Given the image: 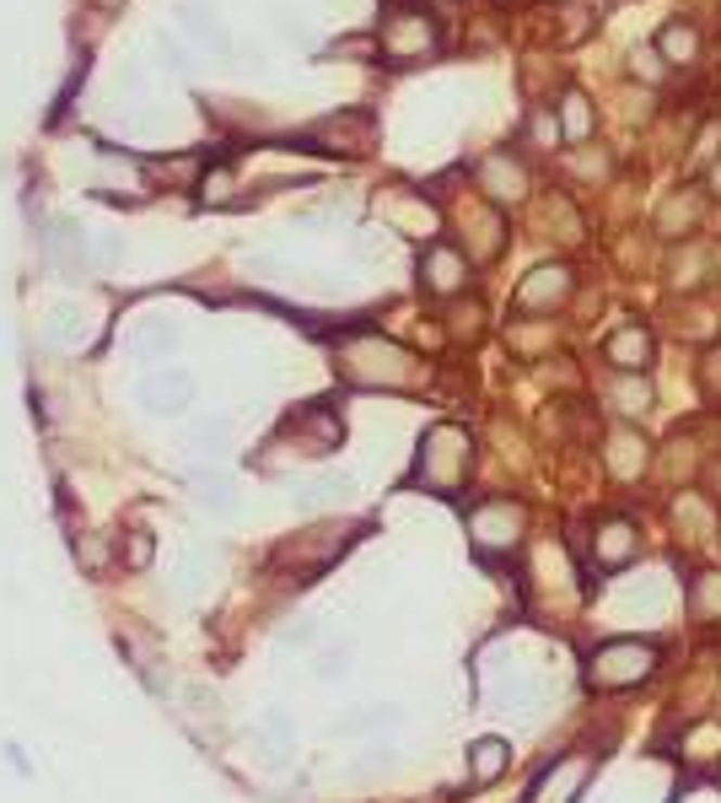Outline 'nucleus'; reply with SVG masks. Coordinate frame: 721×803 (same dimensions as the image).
Returning <instances> with one entry per match:
<instances>
[{
  "label": "nucleus",
  "instance_id": "nucleus-1",
  "mask_svg": "<svg viewBox=\"0 0 721 803\" xmlns=\"http://www.w3.org/2000/svg\"><path fill=\"white\" fill-rule=\"evenodd\" d=\"M468 470H474V437L458 421H436L421 437V454H415V485H426L436 496H452L468 481Z\"/></svg>",
  "mask_w": 721,
  "mask_h": 803
},
{
  "label": "nucleus",
  "instance_id": "nucleus-2",
  "mask_svg": "<svg viewBox=\"0 0 721 803\" xmlns=\"http://www.w3.org/2000/svg\"><path fill=\"white\" fill-rule=\"evenodd\" d=\"M339 367L350 383H366V388H410L421 378V361L410 350H399L394 340L383 334H361L339 350Z\"/></svg>",
  "mask_w": 721,
  "mask_h": 803
},
{
  "label": "nucleus",
  "instance_id": "nucleus-3",
  "mask_svg": "<svg viewBox=\"0 0 721 803\" xmlns=\"http://www.w3.org/2000/svg\"><path fill=\"white\" fill-rule=\"evenodd\" d=\"M657 663H662L657 642H646V637H608V642L592 647L587 679L597 690H630V685H646L657 674Z\"/></svg>",
  "mask_w": 721,
  "mask_h": 803
},
{
  "label": "nucleus",
  "instance_id": "nucleus-4",
  "mask_svg": "<svg viewBox=\"0 0 721 803\" xmlns=\"http://www.w3.org/2000/svg\"><path fill=\"white\" fill-rule=\"evenodd\" d=\"M528 534V507L523 501H479L468 512V539L485 556H512Z\"/></svg>",
  "mask_w": 721,
  "mask_h": 803
},
{
  "label": "nucleus",
  "instance_id": "nucleus-5",
  "mask_svg": "<svg viewBox=\"0 0 721 803\" xmlns=\"http://www.w3.org/2000/svg\"><path fill=\"white\" fill-rule=\"evenodd\" d=\"M587 782H592V755H561L533 777L528 803H577L587 793Z\"/></svg>",
  "mask_w": 721,
  "mask_h": 803
},
{
  "label": "nucleus",
  "instance_id": "nucleus-6",
  "mask_svg": "<svg viewBox=\"0 0 721 803\" xmlns=\"http://www.w3.org/2000/svg\"><path fill=\"white\" fill-rule=\"evenodd\" d=\"M571 286H577L571 265H539V270L523 276V286H517V308H523V314H555V308L571 303Z\"/></svg>",
  "mask_w": 721,
  "mask_h": 803
},
{
  "label": "nucleus",
  "instance_id": "nucleus-7",
  "mask_svg": "<svg viewBox=\"0 0 721 803\" xmlns=\"http://www.w3.org/2000/svg\"><path fill=\"white\" fill-rule=\"evenodd\" d=\"M635 556H641V528H635L630 518H603L597 534H592V561H597L603 572H619V566H630Z\"/></svg>",
  "mask_w": 721,
  "mask_h": 803
},
{
  "label": "nucleus",
  "instance_id": "nucleus-8",
  "mask_svg": "<svg viewBox=\"0 0 721 803\" xmlns=\"http://www.w3.org/2000/svg\"><path fill=\"white\" fill-rule=\"evenodd\" d=\"M700 221H706V189H695V183L673 189V194L657 205V232L673 238V243H684Z\"/></svg>",
  "mask_w": 721,
  "mask_h": 803
},
{
  "label": "nucleus",
  "instance_id": "nucleus-9",
  "mask_svg": "<svg viewBox=\"0 0 721 803\" xmlns=\"http://www.w3.org/2000/svg\"><path fill=\"white\" fill-rule=\"evenodd\" d=\"M603 459H608V475H614V481H641V475H646V464H652V443H646L630 421H619V426L608 432Z\"/></svg>",
  "mask_w": 721,
  "mask_h": 803
},
{
  "label": "nucleus",
  "instance_id": "nucleus-10",
  "mask_svg": "<svg viewBox=\"0 0 721 803\" xmlns=\"http://www.w3.org/2000/svg\"><path fill=\"white\" fill-rule=\"evenodd\" d=\"M421 286L436 292V297H458L463 286H468V254H458V248H447V243H436L421 254Z\"/></svg>",
  "mask_w": 721,
  "mask_h": 803
},
{
  "label": "nucleus",
  "instance_id": "nucleus-11",
  "mask_svg": "<svg viewBox=\"0 0 721 803\" xmlns=\"http://www.w3.org/2000/svg\"><path fill=\"white\" fill-rule=\"evenodd\" d=\"M432 49H436V22L426 11L388 16V54L394 60H415V54H432Z\"/></svg>",
  "mask_w": 721,
  "mask_h": 803
},
{
  "label": "nucleus",
  "instance_id": "nucleus-12",
  "mask_svg": "<svg viewBox=\"0 0 721 803\" xmlns=\"http://www.w3.org/2000/svg\"><path fill=\"white\" fill-rule=\"evenodd\" d=\"M603 356L619 367V372H641L646 361H652V329L646 323H619V329H608V340H603Z\"/></svg>",
  "mask_w": 721,
  "mask_h": 803
},
{
  "label": "nucleus",
  "instance_id": "nucleus-13",
  "mask_svg": "<svg viewBox=\"0 0 721 803\" xmlns=\"http://www.w3.org/2000/svg\"><path fill=\"white\" fill-rule=\"evenodd\" d=\"M189 394H194L189 372H151L141 383V405L151 416H178V410L189 405Z\"/></svg>",
  "mask_w": 721,
  "mask_h": 803
},
{
  "label": "nucleus",
  "instance_id": "nucleus-14",
  "mask_svg": "<svg viewBox=\"0 0 721 803\" xmlns=\"http://www.w3.org/2000/svg\"><path fill=\"white\" fill-rule=\"evenodd\" d=\"M356 496V481L350 475H318V481H307L296 490V507L301 512H334V507H345Z\"/></svg>",
  "mask_w": 721,
  "mask_h": 803
},
{
  "label": "nucleus",
  "instance_id": "nucleus-15",
  "mask_svg": "<svg viewBox=\"0 0 721 803\" xmlns=\"http://www.w3.org/2000/svg\"><path fill=\"white\" fill-rule=\"evenodd\" d=\"M254 744H259L270 761H291V750H296V723H291V712L270 706V712L259 717V728H254Z\"/></svg>",
  "mask_w": 721,
  "mask_h": 803
},
{
  "label": "nucleus",
  "instance_id": "nucleus-16",
  "mask_svg": "<svg viewBox=\"0 0 721 803\" xmlns=\"http://www.w3.org/2000/svg\"><path fill=\"white\" fill-rule=\"evenodd\" d=\"M479 178H485V189H490V200H523L528 194V173H523V162L517 157H490L479 167Z\"/></svg>",
  "mask_w": 721,
  "mask_h": 803
},
{
  "label": "nucleus",
  "instance_id": "nucleus-17",
  "mask_svg": "<svg viewBox=\"0 0 721 803\" xmlns=\"http://www.w3.org/2000/svg\"><path fill=\"white\" fill-rule=\"evenodd\" d=\"M690 621H700V626H717L721 621V572L717 566H706V572L690 577Z\"/></svg>",
  "mask_w": 721,
  "mask_h": 803
},
{
  "label": "nucleus",
  "instance_id": "nucleus-18",
  "mask_svg": "<svg viewBox=\"0 0 721 803\" xmlns=\"http://www.w3.org/2000/svg\"><path fill=\"white\" fill-rule=\"evenodd\" d=\"M657 54H662L668 65H695V60H700V33H695L690 22H662V27H657Z\"/></svg>",
  "mask_w": 721,
  "mask_h": 803
},
{
  "label": "nucleus",
  "instance_id": "nucleus-19",
  "mask_svg": "<svg viewBox=\"0 0 721 803\" xmlns=\"http://www.w3.org/2000/svg\"><path fill=\"white\" fill-rule=\"evenodd\" d=\"M506 766H512V744H506V739H479V744L468 750V777H474L479 788L495 782Z\"/></svg>",
  "mask_w": 721,
  "mask_h": 803
},
{
  "label": "nucleus",
  "instance_id": "nucleus-20",
  "mask_svg": "<svg viewBox=\"0 0 721 803\" xmlns=\"http://www.w3.org/2000/svg\"><path fill=\"white\" fill-rule=\"evenodd\" d=\"M721 755V728L717 723H695L684 739H679V761L684 766H711Z\"/></svg>",
  "mask_w": 721,
  "mask_h": 803
},
{
  "label": "nucleus",
  "instance_id": "nucleus-21",
  "mask_svg": "<svg viewBox=\"0 0 721 803\" xmlns=\"http://www.w3.org/2000/svg\"><path fill=\"white\" fill-rule=\"evenodd\" d=\"M485 690H490V701H495V706H528V701L539 696V679H533V674H523V668H512V674H495Z\"/></svg>",
  "mask_w": 721,
  "mask_h": 803
},
{
  "label": "nucleus",
  "instance_id": "nucleus-22",
  "mask_svg": "<svg viewBox=\"0 0 721 803\" xmlns=\"http://www.w3.org/2000/svg\"><path fill=\"white\" fill-rule=\"evenodd\" d=\"M87 340V319H81V308H54L49 314V345H60V350H76Z\"/></svg>",
  "mask_w": 721,
  "mask_h": 803
},
{
  "label": "nucleus",
  "instance_id": "nucleus-23",
  "mask_svg": "<svg viewBox=\"0 0 721 803\" xmlns=\"http://www.w3.org/2000/svg\"><path fill=\"white\" fill-rule=\"evenodd\" d=\"M561 136L566 141H587L592 136V98L587 92H566V103H561Z\"/></svg>",
  "mask_w": 721,
  "mask_h": 803
},
{
  "label": "nucleus",
  "instance_id": "nucleus-24",
  "mask_svg": "<svg viewBox=\"0 0 721 803\" xmlns=\"http://www.w3.org/2000/svg\"><path fill=\"white\" fill-rule=\"evenodd\" d=\"M323 141H329V146H339V152H361V146L372 141V125H366L361 114H345V119L323 125Z\"/></svg>",
  "mask_w": 721,
  "mask_h": 803
},
{
  "label": "nucleus",
  "instance_id": "nucleus-25",
  "mask_svg": "<svg viewBox=\"0 0 721 803\" xmlns=\"http://www.w3.org/2000/svg\"><path fill=\"white\" fill-rule=\"evenodd\" d=\"M614 405H619L625 416H641V410L652 405V383H646L641 372H619V383H614Z\"/></svg>",
  "mask_w": 721,
  "mask_h": 803
},
{
  "label": "nucleus",
  "instance_id": "nucleus-26",
  "mask_svg": "<svg viewBox=\"0 0 721 803\" xmlns=\"http://www.w3.org/2000/svg\"><path fill=\"white\" fill-rule=\"evenodd\" d=\"M205 588H210V572H205V561H189V556H183V561L172 566V594H178V599H199Z\"/></svg>",
  "mask_w": 721,
  "mask_h": 803
},
{
  "label": "nucleus",
  "instance_id": "nucleus-27",
  "mask_svg": "<svg viewBox=\"0 0 721 803\" xmlns=\"http://www.w3.org/2000/svg\"><path fill=\"white\" fill-rule=\"evenodd\" d=\"M76 254H81L76 227H70V221H54V227H49V259L65 265V270H76Z\"/></svg>",
  "mask_w": 721,
  "mask_h": 803
},
{
  "label": "nucleus",
  "instance_id": "nucleus-28",
  "mask_svg": "<svg viewBox=\"0 0 721 803\" xmlns=\"http://www.w3.org/2000/svg\"><path fill=\"white\" fill-rule=\"evenodd\" d=\"M706 270H711V259H706L700 248H684V254H679V265H673V286H679V292H695Z\"/></svg>",
  "mask_w": 721,
  "mask_h": 803
},
{
  "label": "nucleus",
  "instance_id": "nucleus-29",
  "mask_svg": "<svg viewBox=\"0 0 721 803\" xmlns=\"http://www.w3.org/2000/svg\"><path fill=\"white\" fill-rule=\"evenodd\" d=\"M136 329H141V334H130V345H136V356H162V350H167V345H172V334H167V329H162V323L151 319V323H136Z\"/></svg>",
  "mask_w": 721,
  "mask_h": 803
},
{
  "label": "nucleus",
  "instance_id": "nucleus-30",
  "mask_svg": "<svg viewBox=\"0 0 721 803\" xmlns=\"http://www.w3.org/2000/svg\"><path fill=\"white\" fill-rule=\"evenodd\" d=\"M189 485L205 496V507H232V481H221V475H189Z\"/></svg>",
  "mask_w": 721,
  "mask_h": 803
},
{
  "label": "nucleus",
  "instance_id": "nucleus-31",
  "mask_svg": "<svg viewBox=\"0 0 721 803\" xmlns=\"http://www.w3.org/2000/svg\"><path fill=\"white\" fill-rule=\"evenodd\" d=\"M388 723V706H366V712H345V734H372V728H383Z\"/></svg>",
  "mask_w": 721,
  "mask_h": 803
},
{
  "label": "nucleus",
  "instance_id": "nucleus-32",
  "mask_svg": "<svg viewBox=\"0 0 721 803\" xmlns=\"http://www.w3.org/2000/svg\"><path fill=\"white\" fill-rule=\"evenodd\" d=\"M700 372H706V388H711V399L721 405V345L717 350H706V361H700Z\"/></svg>",
  "mask_w": 721,
  "mask_h": 803
},
{
  "label": "nucleus",
  "instance_id": "nucleus-33",
  "mask_svg": "<svg viewBox=\"0 0 721 803\" xmlns=\"http://www.w3.org/2000/svg\"><path fill=\"white\" fill-rule=\"evenodd\" d=\"M130 545H136V550H130V561H151V534H136Z\"/></svg>",
  "mask_w": 721,
  "mask_h": 803
},
{
  "label": "nucleus",
  "instance_id": "nucleus-34",
  "mask_svg": "<svg viewBox=\"0 0 721 803\" xmlns=\"http://www.w3.org/2000/svg\"><path fill=\"white\" fill-rule=\"evenodd\" d=\"M711 194H721V157H717V167H711Z\"/></svg>",
  "mask_w": 721,
  "mask_h": 803
},
{
  "label": "nucleus",
  "instance_id": "nucleus-35",
  "mask_svg": "<svg viewBox=\"0 0 721 803\" xmlns=\"http://www.w3.org/2000/svg\"><path fill=\"white\" fill-rule=\"evenodd\" d=\"M711 490H717V496H721V459H717V464H711Z\"/></svg>",
  "mask_w": 721,
  "mask_h": 803
}]
</instances>
